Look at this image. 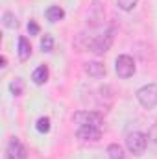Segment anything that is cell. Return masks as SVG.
Segmentation results:
<instances>
[{
	"label": "cell",
	"mask_w": 157,
	"mask_h": 159,
	"mask_svg": "<svg viewBox=\"0 0 157 159\" xmlns=\"http://www.w3.org/2000/svg\"><path fill=\"white\" fill-rule=\"evenodd\" d=\"M32 56V44L26 37H19V59L20 61H28Z\"/></svg>",
	"instance_id": "11"
},
{
	"label": "cell",
	"mask_w": 157,
	"mask_h": 159,
	"mask_svg": "<svg viewBox=\"0 0 157 159\" xmlns=\"http://www.w3.org/2000/svg\"><path fill=\"white\" fill-rule=\"evenodd\" d=\"M83 70H85V74L91 76V78H104L105 72H107L105 65L100 63V61H87V63L83 65Z\"/></svg>",
	"instance_id": "9"
},
{
	"label": "cell",
	"mask_w": 157,
	"mask_h": 159,
	"mask_svg": "<svg viewBox=\"0 0 157 159\" xmlns=\"http://www.w3.org/2000/svg\"><path fill=\"white\" fill-rule=\"evenodd\" d=\"M76 137L83 143H96V141H100L102 131H100V128H78Z\"/></svg>",
	"instance_id": "8"
},
{
	"label": "cell",
	"mask_w": 157,
	"mask_h": 159,
	"mask_svg": "<svg viewBox=\"0 0 157 159\" xmlns=\"http://www.w3.org/2000/svg\"><path fill=\"white\" fill-rule=\"evenodd\" d=\"M115 70H117L118 78H122V80L131 78V76L135 74V70H137L133 57H131V56H128V54L118 56L117 61H115Z\"/></svg>",
	"instance_id": "5"
},
{
	"label": "cell",
	"mask_w": 157,
	"mask_h": 159,
	"mask_svg": "<svg viewBox=\"0 0 157 159\" xmlns=\"http://www.w3.org/2000/svg\"><path fill=\"white\" fill-rule=\"evenodd\" d=\"M0 63H2L0 67H2V69H6V67H7V57H6V56H2V57H0Z\"/></svg>",
	"instance_id": "21"
},
{
	"label": "cell",
	"mask_w": 157,
	"mask_h": 159,
	"mask_svg": "<svg viewBox=\"0 0 157 159\" xmlns=\"http://www.w3.org/2000/svg\"><path fill=\"white\" fill-rule=\"evenodd\" d=\"M105 19V11H104V6H102V2L100 0H94L92 2V6H91V9H89V13H87V24L89 26H98V24H102V20Z\"/></svg>",
	"instance_id": "7"
},
{
	"label": "cell",
	"mask_w": 157,
	"mask_h": 159,
	"mask_svg": "<svg viewBox=\"0 0 157 159\" xmlns=\"http://www.w3.org/2000/svg\"><path fill=\"white\" fill-rule=\"evenodd\" d=\"M35 128H37L39 133H48L50 131V119L48 117H41L37 120V124H35Z\"/></svg>",
	"instance_id": "18"
},
{
	"label": "cell",
	"mask_w": 157,
	"mask_h": 159,
	"mask_svg": "<svg viewBox=\"0 0 157 159\" xmlns=\"http://www.w3.org/2000/svg\"><path fill=\"white\" fill-rule=\"evenodd\" d=\"M139 0H117V6L122 9V11H133L137 7Z\"/></svg>",
	"instance_id": "17"
},
{
	"label": "cell",
	"mask_w": 157,
	"mask_h": 159,
	"mask_svg": "<svg viewBox=\"0 0 157 159\" xmlns=\"http://www.w3.org/2000/svg\"><path fill=\"white\" fill-rule=\"evenodd\" d=\"M28 34H30V35H37V34H39V26H37L34 20L28 22Z\"/></svg>",
	"instance_id": "20"
},
{
	"label": "cell",
	"mask_w": 157,
	"mask_h": 159,
	"mask_svg": "<svg viewBox=\"0 0 157 159\" xmlns=\"http://www.w3.org/2000/svg\"><path fill=\"white\" fill-rule=\"evenodd\" d=\"M44 15H46V19H48L50 22H59V20L65 19V9H63L61 6H50V7L44 11Z\"/></svg>",
	"instance_id": "10"
},
{
	"label": "cell",
	"mask_w": 157,
	"mask_h": 159,
	"mask_svg": "<svg viewBox=\"0 0 157 159\" xmlns=\"http://www.w3.org/2000/svg\"><path fill=\"white\" fill-rule=\"evenodd\" d=\"M107 157L109 159H126L124 156V150L120 144H109L107 146Z\"/></svg>",
	"instance_id": "15"
},
{
	"label": "cell",
	"mask_w": 157,
	"mask_h": 159,
	"mask_svg": "<svg viewBox=\"0 0 157 159\" xmlns=\"http://www.w3.org/2000/svg\"><path fill=\"white\" fill-rule=\"evenodd\" d=\"M41 50L43 52H52L54 50V39H52V35H44L43 39H41Z\"/></svg>",
	"instance_id": "19"
},
{
	"label": "cell",
	"mask_w": 157,
	"mask_h": 159,
	"mask_svg": "<svg viewBox=\"0 0 157 159\" xmlns=\"http://www.w3.org/2000/svg\"><path fill=\"white\" fill-rule=\"evenodd\" d=\"M148 146L154 154H157V122L152 124V128L148 131Z\"/></svg>",
	"instance_id": "14"
},
{
	"label": "cell",
	"mask_w": 157,
	"mask_h": 159,
	"mask_svg": "<svg viewBox=\"0 0 157 159\" xmlns=\"http://www.w3.org/2000/svg\"><path fill=\"white\" fill-rule=\"evenodd\" d=\"M113 34H115V30H113V28H107L104 34L91 37V39L87 41L85 46H87L91 52H94L96 56H104V54L111 48V44H113V37H115Z\"/></svg>",
	"instance_id": "1"
},
{
	"label": "cell",
	"mask_w": 157,
	"mask_h": 159,
	"mask_svg": "<svg viewBox=\"0 0 157 159\" xmlns=\"http://www.w3.org/2000/svg\"><path fill=\"white\" fill-rule=\"evenodd\" d=\"M9 91H11L13 96H20V94L24 93V81H22L20 78H15L11 83H9Z\"/></svg>",
	"instance_id": "16"
},
{
	"label": "cell",
	"mask_w": 157,
	"mask_h": 159,
	"mask_svg": "<svg viewBox=\"0 0 157 159\" xmlns=\"http://www.w3.org/2000/svg\"><path fill=\"white\" fill-rule=\"evenodd\" d=\"M2 24H4V28H7V30H13V28H17V26H19V20H17L15 13H11V11H6V13L2 15Z\"/></svg>",
	"instance_id": "13"
},
{
	"label": "cell",
	"mask_w": 157,
	"mask_h": 159,
	"mask_svg": "<svg viewBox=\"0 0 157 159\" xmlns=\"http://www.w3.org/2000/svg\"><path fill=\"white\" fill-rule=\"evenodd\" d=\"M32 80H34L35 85H43V83H46V81H48V67H46V65L37 67V69L34 70V74H32Z\"/></svg>",
	"instance_id": "12"
},
{
	"label": "cell",
	"mask_w": 157,
	"mask_h": 159,
	"mask_svg": "<svg viewBox=\"0 0 157 159\" xmlns=\"http://www.w3.org/2000/svg\"><path fill=\"white\" fill-rule=\"evenodd\" d=\"M126 146L129 154H133L135 157H141L148 148V135L142 131H131L126 137Z\"/></svg>",
	"instance_id": "2"
},
{
	"label": "cell",
	"mask_w": 157,
	"mask_h": 159,
	"mask_svg": "<svg viewBox=\"0 0 157 159\" xmlns=\"http://www.w3.org/2000/svg\"><path fill=\"white\" fill-rule=\"evenodd\" d=\"M6 156H7V159H26L28 157L24 144L17 137H11L9 139V143L6 146Z\"/></svg>",
	"instance_id": "6"
},
{
	"label": "cell",
	"mask_w": 157,
	"mask_h": 159,
	"mask_svg": "<svg viewBox=\"0 0 157 159\" xmlns=\"http://www.w3.org/2000/svg\"><path fill=\"white\" fill-rule=\"evenodd\" d=\"M137 100L144 109H154L157 106V83H148L137 91Z\"/></svg>",
	"instance_id": "4"
},
{
	"label": "cell",
	"mask_w": 157,
	"mask_h": 159,
	"mask_svg": "<svg viewBox=\"0 0 157 159\" xmlns=\"http://www.w3.org/2000/svg\"><path fill=\"white\" fill-rule=\"evenodd\" d=\"M72 122L78 124V128H100L104 115L98 111H78L72 115Z\"/></svg>",
	"instance_id": "3"
}]
</instances>
